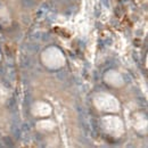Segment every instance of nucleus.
Returning a JSON list of instances; mask_svg holds the SVG:
<instances>
[{"mask_svg":"<svg viewBox=\"0 0 148 148\" xmlns=\"http://www.w3.org/2000/svg\"><path fill=\"white\" fill-rule=\"evenodd\" d=\"M93 105L97 109L105 113H118L120 111V101L113 95L107 92H98L93 97Z\"/></svg>","mask_w":148,"mask_h":148,"instance_id":"obj_1","label":"nucleus"},{"mask_svg":"<svg viewBox=\"0 0 148 148\" xmlns=\"http://www.w3.org/2000/svg\"><path fill=\"white\" fill-rule=\"evenodd\" d=\"M41 61L50 70H58L65 65V56L57 47H49L41 54Z\"/></svg>","mask_w":148,"mask_h":148,"instance_id":"obj_2","label":"nucleus"},{"mask_svg":"<svg viewBox=\"0 0 148 148\" xmlns=\"http://www.w3.org/2000/svg\"><path fill=\"white\" fill-rule=\"evenodd\" d=\"M101 126L108 136L114 138H118L124 133V124L122 120L115 115H106L101 118Z\"/></svg>","mask_w":148,"mask_h":148,"instance_id":"obj_3","label":"nucleus"},{"mask_svg":"<svg viewBox=\"0 0 148 148\" xmlns=\"http://www.w3.org/2000/svg\"><path fill=\"white\" fill-rule=\"evenodd\" d=\"M31 112L36 118H47V116H49L51 114L53 108H51V106L48 103L40 100V101H35L32 105Z\"/></svg>","mask_w":148,"mask_h":148,"instance_id":"obj_4","label":"nucleus"},{"mask_svg":"<svg viewBox=\"0 0 148 148\" xmlns=\"http://www.w3.org/2000/svg\"><path fill=\"white\" fill-rule=\"evenodd\" d=\"M104 80L107 84L112 86V87H122L124 84V80L122 78V75L118 73V72H115V71H108L105 76H104Z\"/></svg>","mask_w":148,"mask_h":148,"instance_id":"obj_5","label":"nucleus"},{"mask_svg":"<svg viewBox=\"0 0 148 148\" xmlns=\"http://www.w3.org/2000/svg\"><path fill=\"white\" fill-rule=\"evenodd\" d=\"M36 128H38L39 131L48 132V131H51L55 128V122L50 121V120H42V121H39L36 123Z\"/></svg>","mask_w":148,"mask_h":148,"instance_id":"obj_6","label":"nucleus"},{"mask_svg":"<svg viewBox=\"0 0 148 148\" xmlns=\"http://www.w3.org/2000/svg\"><path fill=\"white\" fill-rule=\"evenodd\" d=\"M143 126L145 129H147V121H146V118H144L141 114H138V120L134 121V128L138 131L143 132Z\"/></svg>","mask_w":148,"mask_h":148,"instance_id":"obj_7","label":"nucleus"},{"mask_svg":"<svg viewBox=\"0 0 148 148\" xmlns=\"http://www.w3.org/2000/svg\"><path fill=\"white\" fill-rule=\"evenodd\" d=\"M7 98H8V91L5 88V86L0 83V103H3Z\"/></svg>","mask_w":148,"mask_h":148,"instance_id":"obj_8","label":"nucleus"},{"mask_svg":"<svg viewBox=\"0 0 148 148\" xmlns=\"http://www.w3.org/2000/svg\"><path fill=\"white\" fill-rule=\"evenodd\" d=\"M0 59H1V54H0Z\"/></svg>","mask_w":148,"mask_h":148,"instance_id":"obj_9","label":"nucleus"}]
</instances>
